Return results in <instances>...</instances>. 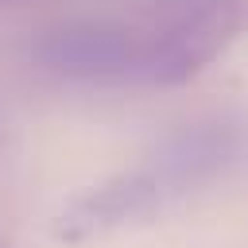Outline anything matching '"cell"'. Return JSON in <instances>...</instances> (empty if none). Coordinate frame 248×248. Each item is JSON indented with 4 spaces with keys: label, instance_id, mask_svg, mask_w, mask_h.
<instances>
[{
    "label": "cell",
    "instance_id": "2",
    "mask_svg": "<svg viewBox=\"0 0 248 248\" xmlns=\"http://www.w3.org/2000/svg\"><path fill=\"white\" fill-rule=\"evenodd\" d=\"M31 66L78 85H136L143 62V35L120 23H62L43 31L31 50Z\"/></svg>",
    "mask_w": 248,
    "mask_h": 248
},
{
    "label": "cell",
    "instance_id": "4",
    "mask_svg": "<svg viewBox=\"0 0 248 248\" xmlns=\"http://www.w3.org/2000/svg\"><path fill=\"white\" fill-rule=\"evenodd\" d=\"M0 248H12V244H8V240H0Z\"/></svg>",
    "mask_w": 248,
    "mask_h": 248
},
{
    "label": "cell",
    "instance_id": "3",
    "mask_svg": "<svg viewBox=\"0 0 248 248\" xmlns=\"http://www.w3.org/2000/svg\"><path fill=\"white\" fill-rule=\"evenodd\" d=\"M174 190H182V186L170 178V170L163 163L105 178V182L81 190L78 198H70L62 205V213L54 217V236L70 240V244L101 236L108 229H120L128 221H140V217L155 213Z\"/></svg>",
    "mask_w": 248,
    "mask_h": 248
},
{
    "label": "cell",
    "instance_id": "1",
    "mask_svg": "<svg viewBox=\"0 0 248 248\" xmlns=\"http://www.w3.org/2000/svg\"><path fill=\"white\" fill-rule=\"evenodd\" d=\"M248 35V0H202L178 19H170L159 35L143 39V62L136 85H186L205 74L217 58L232 50Z\"/></svg>",
    "mask_w": 248,
    "mask_h": 248
}]
</instances>
